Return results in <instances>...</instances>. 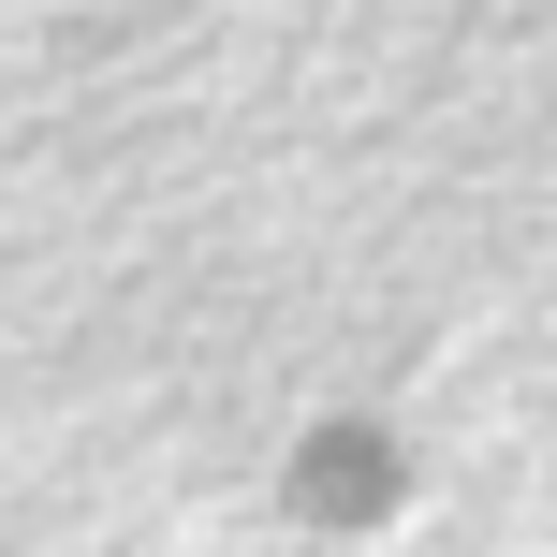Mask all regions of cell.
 <instances>
[{
	"instance_id": "1",
	"label": "cell",
	"mask_w": 557,
	"mask_h": 557,
	"mask_svg": "<svg viewBox=\"0 0 557 557\" xmlns=\"http://www.w3.org/2000/svg\"><path fill=\"white\" fill-rule=\"evenodd\" d=\"M294 513L308 529H382L396 513V441L382 425H308L294 441Z\"/></svg>"
}]
</instances>
